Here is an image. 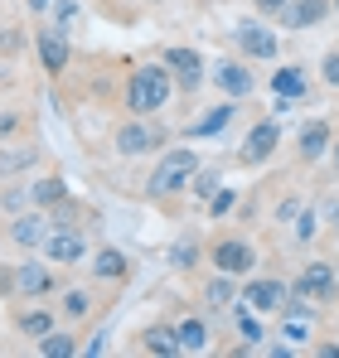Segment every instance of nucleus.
Returning <instances> with one entry per match:
<instances>
[{"instance_id": "39448f33", "label": "nucleus", "mask_w": 339, "mask_h": 358, "mask_svg": "<svg viewBox=\"0 0 339 358\" xmlns=\"http://www.w3.org/2000/svg\"><path fill=\"white\" fill-rule=\"evenodd\" d=\"M237 300H247L257 315H272V310H286V305H291V286L277 281V276H257V281H247V286L237 291Z\"/></svg>"}, {"instance_id": "c85d7f7f", "label": "nucleus", "mask_w": 339, "mask_h": 358, "mask_svg": "<svg viewBox=\"0 0 339 358\" xmlns=\"http://www.w3.org/2000/svg\"><path fill=\"white\" fill-rule=\"evenodd\" d=\"M237 329H242V339H262V324L252 320V305H247V300L237 305Z\"/></svg>"}, {"instance_id": "aec40b11", "label": "nucleus", "mask_w": 339, "mask_h": 358, "mask_svg": "<svg viewBox=\"0 0 339 358\" xmlns=\"http://www.w3.org/2000/svg\"><path fill=\"white\" fill-rule=\"evenodd\" d=\"M39 160V150L34 145H10V150H0V175H15V170H29Z\"/></svg>"}, {"instance_id": "f8f14e48", "label": "nucleus", "mask_w": 339, "mask_h": 358, "mask_svg": "<svg viewBox=\"0 0 339 358\" xmlns=\"http://www.w3.org/2000/svg\"><path fill=\"white\" fill-rule=\"evenodd\" d=\"M10 286H15V291H20V296H49V291H54V271H49V266H44V262H25V266H20V271H15V281H10Z\"/></svg>"}, {"instance_id": "4468645a", "label": "nucleus", "mask_w": 339, "mask_h": 358, "mask_svg": "<svg viewBox=\"0 0 339 358\" xmlns=\"http://www.w3.org/2000/svg\"><path fill=\"white\" fill-rule=\"evenodd\" d=\"M165 63L174 68V73H179V83H184L189 92L204 83V59H199L194 49H165Z\"/></svg>"}, {"instance_id": "0eeeda50", "label": "nucleus", "mask_w": 339, "mask_h": 358, "mask_svg": "<svg viewBox=\"0 0 339 358\" xmlns=\"http://www.w3.org/2000/svg\"><path fill=\"white\" fill-rule=\"evenodd\" d=\"M165 145V126H151V121H126L116 131V150L121 155H151Z\"/></svg>"}, {"instance_id": "4c0bfd02", "label": "nucleus", "mask_w": 339, "mask_h": 358, "mask_svg": "<svg viewBox=\"0 0 339 358\" xmlns=\"http://www.w3.org/2000/svg\"><path fill=\"white\" fill-rule=\"evenodd\" d=\"M335 165H339V141H335Z\"/></svg>"}, {"instance_id": "2f4dec72", "label": "nucleus", "mask_w": 339, "mask_h": 358, "mask_svg": "<svg viewBox=\"0 0 339 358\" xmlns=\"http://www.w3.org/2000/svg\"><path fill=\"white\" fill-rule=\"evenodd\" d=\"M233 199H237L233 189H219V194H214V203H209V213H214V218H223L228 208H233Z\"/></svg>"}, {"instance_id": "6ab92c4d", "label": "nucleus", "mask_w": 339, "mask_h": 358, "mask_svg": "<svg viewBox=\"0 0 339 358\" xmlns=\"http://www.w3.org/2000/svg\"><path fill=\"white\" fill-rule=\"evenodd\" d=\"M29 199H34L39 208H54V203H63V199H68V184H63L58 175H49V179H39V184L29 189Z\"/></svg>"}, {"instance_id": "f3484780", "label": "nucleus", "mask_w": 339, "mask_h": 358, "mask_svg": "<svg viewBox=\"0 0 339 358\" xmlns=\"http://www.w3.org/2000/svg\"><path fill=\"white\" fill-rule=\"evenodd\" d=\"M325 10H330V0H296V5L286 10V24H291V29H310V24L325 20Z\"/></svg>"}, {"instance_id": "b1692460", "label": "nucleus", "mask_w": 339, "mask_h": 358, "mask_svg": "<svg viewBox=\"0 0 339 358\" xmlns=\"http://www.w3.org/2000/svg\"><path fill=\"white\" fill-rule=\"evenodd\" d=\"M146 354H179V334H174V329H165V324H160V329H146Z\"/></svg>"}, {"instance_id": "423d86ee", "label": "nucleus", "mask_w": 339, "mask_h": 358, "mask_svg": "<svg viewBox=\"0 0 339 358\" xmlns=\"http://www.w3.org/2000/svg\"><path fill=\"white\" fill-rule=\"evenodd\" d=\"M233 39H237V49H242L247 59H277V49H282L277 29H267V24H257V20H237V24H233Z\"/></svg>"}, {"instance_id": "393cba45", "label": "nucleus", "mask_w": 339, "mask_h": 358, "mask_svg": "<svg viewBox=\"0 0 339 358\" xmlns=\"http://www.w3.org/2000/svg\"><path fill=\"white\" fill-rule=\"evenodd\" d=\"M272 87H277V97H300L305 92V78H300V68H277Z\"/></svg>"}, {"instance_id": "4be33fe9", "label": "nucleus", "mask_w": 339, "mask_h": 358, "mask_svg": "<svg viewBox=\"0 0 339 358\" xmlns=\"http://www.w3.org/2000/svg\"><path fill=\"white\" fill-rule=\"evenodd\" d=\"M92 271H97L102 281H116V276H126V257H121L116 247H107V252L92 257Z\"/></svg>"}, {"instance_id": "c756f323", "label": "nucleus", "mask_w": 339, "mask_h": 358, "mask_svg": "<svg viewBox=\"0 0 339 358\" xmlns=\"http://www.w3.org/2000/svg\"><path fill=\"white\" fill-rule=\"evenodd\" d=\"M315 238V208H300V223H296V242Z\"/></svg>"}, {"instance_id": "7c9ffc66", "label": "nucleus", "mask_w": 339, "mask_h": 358, "mask_svg": "<svg viewBox=\"0 0 339 358\" xmlns=\"http://www.w3.org/2000/svg\"><path fill=\"white\" fill-rule=\"evenodd\" d=\"M320 78H325L330 87H339V49H330V54H325V63H320Z\"/></svg>"}, {"instance_id": "412c9836", "label": "nucleus", "mask_w": 339, "mask_h": 358, "mask_svg": "<svg viewBox=\"0 0 339 358\" xmlns=\"http://www.w3.org/2000/svg\"><path fill=\"white\" fill-rule=\"evenodd\" d=\"M39 354H44V358H73V354H78V339H73V334L49 329V334L39 339Z\"/></svg>"}, {"instance_id": "c9c22d12", "label": "nucleus", "mask_w": 339, "mask_h": 358, "mask_svg": "<svg viewBox=\"0 0 339 358\" xmlns=\"http://www.w3.org/2000/svg\"><path fill=\"white\" fill-rule=\"evenodd\" d=\"M29 10H34V15H49V10H54V0H29Z\"/></svg>"}, {"instance_id": "f257e3e1", "label": "nucleus", "mask_w": 339, "mask_h": 358, "mask_svg": "<svg viewBox=\"0 0 339 358\" xmlns=\"http://www.w3.org/2000/svg\"><path fill=\"white\" fill-rule=\"evenodd\" d=\"M170 63H141L136 73H131V83H126V112L131 117H155L160 107L170 102Z\"/></svg>"}, {"instance_id": "58836bf2", "label": "nucleus", "mask_w": 339, "mask_h": 358, "mask_svg": "<svg viewBox=\"0 0 339 358\" xmlns=\"http://www.w3.org/2000/svg\"><path fill=\"white\" fill-rule=\"evenodd\" d=\"M335 233H339V208H335Z\"/></svg>"}, {"instance_id": "9b49d317", "label": "nucleus", "mask_w": 339, "mask_h": 358, "mask_svg": "<svg viewBox=\"0 0 339 358\" xmlns=\"http://www.w3.org/2000/svg\"><path fill=\"white\" fill-rule=\"evenodd\" d=\"M330 145H335V131H330V121H305V126H300V141H296V155L310 165V160L330 155Z\"/></svg>"}, {"instance_id": "f704fd0d", "label": "nucleus", "mask_w": 339, "mask_h": 358, "mask_svg": "<svg viewBox=\"0 0 339 358\" xmlns=\"http://www.w3.org/2000/svg\"><path fill=\"white\" fill-rule=\"evenodd\" d=\"M252 5H257L262 15H282V10H286V5H291V0H252Z\"/></svg>"}, {"instance_id": "6e6552de", "label": "nucleus", "mask_w": 339, "mask_h": 358, "mask_svg": "<svg viewBox=\"0 0 339 358\" xmlns=\"http://www.w3.org/2000/svg\"><path fill=\"white\" fill-rule=\"evenodd\" d=\"M277 141H282V126H277V121H257V126L247 131V141H242L237 160H242V165H262V160H272Z\"/></svg>"}, {"instance_id": "1a4fd4ad", "label": "nucleus", "mask_w": 339, "mask_h": 358, "mask_svg": "<svg viewBox=\"0 0 339 358\" xmlns=\"http://www.w3.org/2000/svg\"><path fill=\"white\" fill-rule=\"evenodd\" d=\"M44 262H58V266H78V262H88V242H83V233L54 228V233L44 238Z\"/></svg>"}, {"instance_id": "a878e982", "label": "nucleus", "mask_w": 339, "mask_h": 358, "mask_svg": "<svg viewBox=\"0 0 339 358\" xmlns=\"http://www.w3.org/2000/svg\"><path fill=\"white\" fill-rule=\"evenodd\" d=\"M20 329H25L29 339H44V334L54 329V315H49V310H25V315H20Z\"/></svg>"}, {"instance_id": "f03ea898", "label": "nucleus", "mask_w": 339, "mask_h": 358, "mask_svg": "<svg viewBox=\"0 0 339 358\" xmlns=\"http://www.w3.org/2000/svg\"><path fill=\"white\" fill-rule=\"evenodd\" d=\"M199 175V155L189 150V145H174L160 155V165H155V175H151V194H179V189H189Z\"/></svg>"}, {"instance_id": "5701e85b", "label": "nucleus", "mask_w": 339, "mask_h": 358, "mask_svg": "<svg viewBox=\"0 0 339 358\" xmlns=\"http://www.w3.org/2000/svg\"><path fill=\"white\" fill-rule=\"evenodd\" d=\"M233 112H237L233 102H228V107H214V112H209L204 121H194V126H189V136H194V141H199V136H219V131L228 126V117H233Z\"/></svg>"}, {"instance_id": "473e14b6", "label": "nucleus", "mask_w": 339, "mask_h": 358, "mask_svg": "<svg viewBox=\"0 0 339 358\" xmlns=\"http://www.w3.org/2000/svg\"><path fill=\"white\" fill-rule=\"evenodd\" d=\"M189 189H194L199 199H209V194L219 189V179H214V175H194V184H189Z\"/></svg>"}, {"instance_id": "2eb2a0df", "label": "nucleus", "mask_w": 339, "mask_h": 358, "mask_svg": "<svg viewBox=\"0 0 339 358\" xmlns=\"http://www.w3.org/2000/svg\"><path fill=\"white\" fill-rule=\"evenodd\" d=\"M44 20H49V24H58L63 34H78V29L88 24V15H83V5H78V0H54V10H49Z\"/></svg>"}, {"instance_id": "ea45409f", "label": "nucleus", "mask_w": 339, "mask_h": 358, "mask_svg": "<svg viewBox=\"0 0 339 358\" xmlns=\"http://www.w3.org/2000/svg\"><path fill=\"white\" fill-rule=\"evenodd\" d=\"M335 5H339V0H335Z\"/></svg>"}, {"instance_id": "cd10ccee", "label": "nucleus", "mask_w": 339, "mask_h": 358, "mask_svg": "<svg viewBox=\"0 0 339 358\" xmlns=\"http://www.w3.org/2000/svg\"><path fill=\"white\" fill-rule=\"evenodd\" d=\"M88 310H92V296H88V291H68V296H63V315L78 320V315H88Z\"/></svg>"}, {"instance_id": "dca6fc26", "label": "nucleus", "mask_w": 339, "mask_h": 358, "mask_svg": "<svg viewBox=\"0 0 339 358\" xmlns=\"http://www.w3.org/2000/svg\"><path fill=\"white\" fill-rule=\"evenodd\" d=\"M214 78H219V87H223L228 97H247V92H252V73H247L242 63H219Z\"/></svg>"}, {"instance_id": "9d476101", "label": "nucleus", "mask_w": 339, "mask_h": 358, "mask_svg": "<svg viewBox=\"0 0 339 358\" xmlns=\"http://www.w3.org/2000/svg\"><path fill=\"white\" fill-rule=\"evenodd\" d=\"M34 49H39V63H44L49 73H63V68H68V54H73V49H68V34H63L58 24H49V20L39 24Z\"/></svg>"}, {"instance_id": "20e7f679", "label": "nucleus", "mask_w": 339, "mask_h": 358, "mask_svg": "<svg viewBox=\"0 0 339 358\" xmlns=\"http://www.w3.org/2000/svg\"><path fill=\"white\" fill-rule=\"evenodd\" d=\"M209 262H214V271H223V276H247L252 266H257V252H252V242L242 238H223L209 247Z\"/></svg>"}, {"instance_id": "7ed1b4c3", "label": "nucleus", "mask_w": 339, "mask_h": 358, "mask_svg": "<svg viewBox=\"0 0 339 358\" xmlns=\"http://www.w3.org/2000/svg\"><path fill=\"white\" fill-rule=\"evenodd\" d=\"M291 296L296 300H335L339 296V276H335V266L330 262H310L300 276H296V286H291Z\"/></svg>"}, {"instance_id": "ddd939ff", "label": "nucleus", "mask_w": 339, "mask_h": 358, "mask_svg": "<svg viewBox=\"0 0 339 358\" xmlns=\"http://www.w3.org/2000/svg\"><path fill=\"white\" fill-rule=\"evenodd\" d=\"M49 233H54V218H49V213H25V218L10 228V242H15V247H44Z\"/></svg>"}, {"instance_id": "72a5a7b5", "label": "nucleus", "mask_w": 339, "mask_h": 358, "mask_svg": "<svg viewBox=\"0 0 339 358\" xmlns=\"http://www.w3.org/2000/svg\"><path fill=\"white\" fill-rule=\"evenodd\" d=\"M300 208H305L300 199H286L282 208H277V223H291V218H300Z\"/></svg>"}, {"instance_id": "a211bd4d", "label": "nucleus", "mask_w": 339, "mask_h": 358, "mask_svg": "<svg viewBox=\"0 0 339 358\" xmlns=\"http://www.w3.org/2000/svg\"><path fill=\"white\" fill-rule=\"evenodd\" d=\"M174 334H179V354H204L209 349V324L204 320H184Z\"/></svg>"}, {"instance_id": "bb28decb", "label": "nucleus", "mask_w": 339, "mask_h": 358, "mask_svg": "<svg viewBox=\"0 0 339 358\" xmlns=\"http://www.w3.org/2000/svg\"><path fill=\"white\" fill-rule=\"evenodd\" d=\"M204 300H209V305H228V300H233V276L219 271V281H209V286H204Z\"/></svg>"}, {"instance_id": "e433bc0d", "label": "nucleus", "mask_w": 339, "mask_h": 358, "mask_svg": "<svg viewBox=\"0 0 339 358\" xmlns=\"http://www.w3.org/2000/svg\"><path fill=\"white\" fill-rule=\"evenodd\" d=\"M15 126H20V117H0V136H10Z\"/></svg>"}]
</instances>
